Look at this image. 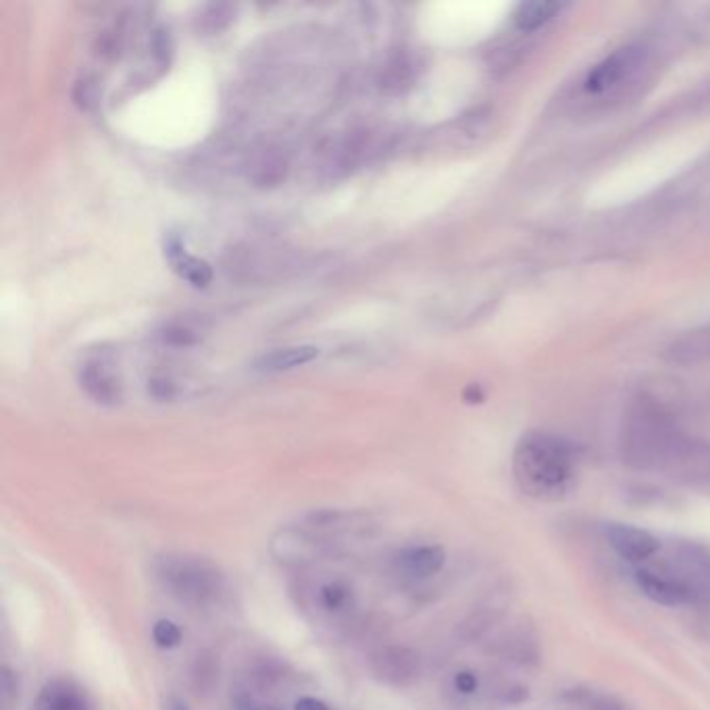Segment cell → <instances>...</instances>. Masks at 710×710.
I'll return each mask as SVG.
<instances>
[{
	"mask_svg": "<svg viewBox=\"0 0 710 710\" xmlns=\"http://www.w3.org/2000/svg\"><path fill=\"white\" fill-rule=\"evenodd\" d=\"M571 448L554 436L531 434L515 452V477L525 494L538 500H559L573 484Z\"/></svg>",
	"mask_w": 710,
	"mask_h": 710,
	"instance_id": "cell-1",
	"label": "cell"
},
{
	"mask_svg": "<svg viewBox=\"0 0 710 710\" xmlns=\"http://www.w3.org/2000/svg\"><path fill=\"white\" fill-rule=\"evenodd\" d=\"M159 579L180 600L205 604L213 600L223 586L221 573L205 559L184 554H169L159 563Z\"/></svg>",
	"mask_w": 710,
	"mask_h": 710,
	"instance_id": "cell-2",
	"label": "cell"
},
{
	"mask_svg": "<svg viewBox=\"0 0 710 710\" xmlns=\"http://www.w3.org/2000/svg\"><path fill=\"white\" fill-rule=\"evenodd\" d=\"M269 550L275 556V561L284 565H307L319 559L323 552V544L302 529H280L269 542Z\"/></svg>",
	"mask_w": 710,
	"mask_h": 710,
	"instance_id": "cell-3",
	"label": "cell"
},
{
	"mask_svg": "<svg viewBox=\"0 0 710 710\" xmlns=\"http://www.w3.org/2000/svg\"><path fill=\"white\" fill-rule=\"evenodd\" d=\"M606 538L617 550V554L631 563H642L650 559V556H654L658 548H661V542H658L650 531L633 525H623V523L608 525Z\"/></svg>",
	"mask_w": 710,
	"mask_h": 710,
	"instance_id": "cell-4",
	"label": "cell"
},
{
	"mask_svg": "<svg viewBox=\"0 0 710 710\" xmlns=\"http://www.w3.org/2000/svg\"><path fill=\"white\" fill-rule=\"evenodd\" d=\"M373 673L386 683L400 686V683L413 681L419 675V656L402 646L384 648L373 656Z\"/></svg>",
	"mask_w": 710,
	"mask_h": 710,
	"instance_id": "cell-5",
	"label": "cell"
},
{
	"mask_svg": "<svg viewBox=\"0 0 710 710\" xmlns=\"http://www.w3.org/2000/svg\"><path fill=\"white\" fill-rule=\"evenodd\" d=\"M636 581L644 596H648L652 602L663 604V606H681L688 604L692 600V590L686 583L679 581L675 575H663L654 573L650 569H640L636 571Z\"/></svg>",
	"mask_w": 710,
	"mask_h": 710,
	"instance_id": "cell-6",
	"label": "cell"
},
{
	"mask_svg": "<svg viewBox=\"0 0 710 710\" xmlns=\"http://www.w3.org/2000/svg\"><path fill=\"white\" fill-rule=\"evenodd\" d=\"M32 710H90L86 694L67 679L46 683Z\"/></svg>",
	"mask_w": 710,
	"mask_h": 710,
	"instance_id": "cell-7",
	"label": "cell"
},
{
	"mask_svg": "<svg viewBox=\"0 0 710 710\" xmlns=\"http://www.w3.org/2000/svg\"><path fill=\"white\" fill-rule=\"evenodd\" d=\"M165 255L173 271L196 288H205L213 280V269L209 263L188 255L180 238H169L165 242Z\"/></svg>",
	"mask_w": 710,
	"mask_h": 710,
	"instance_id": "cell-8",
	"label": "cell"
},
{
	"mask_svg": "<svg viewBox=\"0 0 710 710\" xmlns=\"http://www.w3.org/2000/svg\"><path fill=\"white\" fill-rule=\"evenodd\" d=\"M82 388L98 404H117L121 398V386L117 377L105 363H88L80 375Z\"/></svg>",
	"mask_w": 710,
	"mask_h": 710,
	"instance_id": "cell-9",
	"label": "cell"
},
{
	"mask_svg": "<svg viewBox=\"0 0 710 710\" xmlns=\"http://www.w3.org/2000/svg\"><path fill=\"white\" fill-rule=\"evenodd\" d=\"M319 357V348L315 346H288L271 350L255 363L259 373H282L296 367L307 365Z\"/></svg>",
	"mask_w": 710,
	"mask_h": 710,
	"instance_id": "cell-10",
	"label": "cell"
},
{
	"mask_svg": "<svg viewBox=\"0 0 710 710\" xmlns=\"http://www.w3.org/2000/svg\"><path fill=\"white\" fill-rule=\"evenodd\" d=\"M446 552L442 546H417L400 556V565L413 577H431L442 571Z\"/></svg>",
	"mask_w": 710,
	"mask_h": 710,
	"instance_id": "cell-11",
	"label": "cell"
},
{
	"mask_svg": "<svg viewBox=\"0 0 710 710\" xmlns=\"http://www.w3.org/2000/svg\"><path fill=\"white\" fill-rule=\"evenodd\" d=\"M556 11H559V5L556 3H527L519 7L515 19L519 28L534 30L540 28L542 23H546Z\"/></svg>",
	"mask_w": 710,
	"mask_h": 710,
	"instance_id": "cell-12",
	"label": "cell"
},
{
	"mask_svg": "<svg viewBox=\"0 0 710 710\" xmlns=\"http://www.w3.org/2000/svg\"><path fill=\"white\" fill-rule=\"evenodd\" d=\"M411 80V67L404 59H394L386 65L382 73V90L386 92H398L402 86H407Z\"/></svg>",
	"mask_w": 710,
	"mask_h": 710,
	"instance_id": "cell-13",
	"label": "cell"
},
{
	"mask_svg": "<svg viewBox=\"0 0 710 710\" xmlns=\"http://www.w3.org/2000/svg\"><path fill=\"white\" fill-rule=\"evenodd\" d=\"M152 640L163 650H171L182 644V631L173 621L161 619L152 627Z\"/></svg>",
	"mask_w": 710,
	"mask_h": 710,
	"instance_id": "cell-14",
	"label": "cell"
},
{
	"mask_svg": "<svg viewBox=\"0 0 710 710\" xmlns=\"http://www.w3.org/2000/svg\"><path fill=\"white\" fill-rule=\"evenodd\" d=\"M319 596H321V604L327 608V611H342V608L350 602V590L340 581L325 583Z\"/></svg>",
	"mask_w": 710,
	"mask_h": 710,
	"instance_id": "cell-15",
	"label": "cell"
},
{
	"mask_svg": "<svg viewBox=\"0 0 710 710\" xmlns=\"http://www.w3.org/2000/svg\"><path fill=\"white\" fill-rule=\"evenodd\" d=\"M0 690H3V694L0 696H3L5 710H11L17 696H19V686H17V679L9 667H3V675H0Z\"/></svg>",
	"mask_w": 710,
	"mask_h": 710,
	"instance_id": "cell-16",
	"label": "cell"
},
{
	"mask_svg": "<svg viewBox=\"0 0 710 710\" xmlns=\"http://www.w3.org/2000/svg\"><path fill=\"white\" fill-rule=\"evenodd\" d=\"M221 17L225 19H232V7H227V5H211L207 9V13L202 15V23H205V28L209 32H219L221 30Z\"/></svg>",
	"mask_w": 710,
	"mask_h": 710,
	"instance_id": "cell-17",
	"label": "cell"
},
{
	"mask_svg": "<svg viewBox=\"0 0 710 710\" xmlns=\"http://www.w3.org/2000/svg\"><path fill=\"white\" fill-rule=\"evenodd\" d=\"M454 686L461 694H473L477 690V677L471 671H461L454 677Z\"/></svg>",
	"mask_w": 710,
	"mask_h": 710,
	"instance_id": "cell-18",
	"label": "cell"
},
{
	"mask_svg": "<svg viewBox=\"0 0 710 710\" xmlns=\"http://www.w3.org/2000/svg\"><path fill=\"white\" fill-rule=\"evenodd\" d=\"M165 342L173 344V346H188L194 342V336L184 327H175V329H169V332L165 334Z\"/></svg>",
	"mask_w": 710,
	"mask_h": 710,
	"instance_id": "cell-19",
	"label": "cell"
},
{
	"mask_svg": "<svg viewBox=\"0 0 710 710\" xmlns=\"http://www.w3.org/2000/svg\"><path fill=\"white\" fill-rule=\"evenodd\" d=\"M148 390H150L152 396L159 398V400L173 398V384L169 382V379H152Z\"/></svg>",
	"mask_w": 710,
	"mask_h": 710,
	"instance_id": "cell-20",
	"label": "cell"
},
{
	"mask_svg": "<svg viewBox=\"0 0 710 710\" xmlns=\"http://www.w3.org/2000/svg\"><path fill=\"white\" fill-rule=\"evenodd\" d=\"M294 710H329V706L317 698H300Z\"/></svg>",
	"mask_w": 710,
	"mask_h": 710,
	"instance_id": "cell-21",
	"label": "cell"
},
{
	"mask_svg": "<svg viewBox=\"0 0 710 710\" xmlns=\"http://www.w3.org/2000/svg\"><path fill=\"white\" fill-rule=\"evenodd\" d=\"M236 710H277L275 706H265V704H252V702H240Z\"/></svg>",
	"mask_w": 710,
	"mask_h": 710,
	"instance_id": "cell-22",
	"label": "cell"
},
{
	"mask_svg": "<svg viewBox=\"0 0 710 710\" xmlns=\"http://www.w3.org/2000/svg\"><path fill=\"white\" fill-rule=\"evenodd\" d=\"M165 708H167V710H188V706H186L180 698H169Z\"/></svg>",
	"mask_w": 710,
	"mask_h": 710,
	"instance_id": "cell-23",
	"label": "cell"
}]
</instances>
